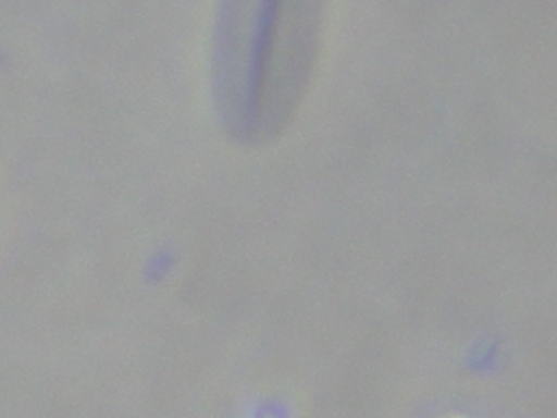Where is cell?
<instances>
[{"mask_svg":"<svg viewBox=\"0 0 557 418\" xmlns=\"http://www.w3.org/2000/svg\"><path fill=\"white\" fill-rule=\"evenodd\" d=\"M214 44L223 123L275 136L297 106L312 51L298 0H220Z\"/></svg>","mask_w":557,"mask_h":418,"instance_id":"obj_1","label":"cell"}]
</instances>
